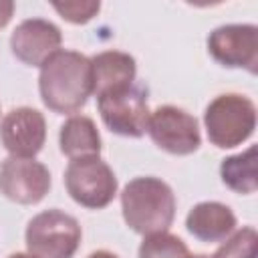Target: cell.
I'll list each match as a JSON object with an SVG mask.
<instances>
[{"mask_svg": "<svg viewBox=\"0 0 258 258\" xmlns=\"http://www.w3.org/2000/svg\"><path fill=\"white\" fill-rule=\"evenodd\" d=\"M46 139V121L38 109L16 107L0 121V141L10 157L34 159Z\"/></svg>", "mask_w": 258, "mask_h": 258, "instance_id": "cell-10", "label": "cell"}, {"mask_svg": "<svg viewBox=\"0 0 258 258\" xmlns=\"http://www.w3.org/2000/svg\"><path fill=\"white\" fill-rule=\"evenodd\" d=\"M8 258H34L32 254H24V252H16V254H10Z\"/></svg>", "mask_w": 258, "mask_h": 258, "instance_id": "cell-21", "label": "cell"}, {"mask_svg": "<svg viewBox=\"0 0 258 258\" xmlns=\"http://www.w3.org/2000/svg\"><path fill=\"white\" fill-rule=\"evenodd\" d=\"M38 93L54 113L71 115L83 109L93 95L91 58L77 50H56L40 64Z\"/></svg>", "mask_w": 258, "mask_h": 258, "instance_id": "cell-1", "label": "cell"}, {"mask_svg": "<svg viewBox=\"0 0 258 258\" xmlns=\"http://www.w3.org/2000/svg\"><path fill=\"white\" fill-rule=\"evenodd\" d=\"M14 14V2L12 0H0V28H4Z\"/></svg>", "mask_w": 258, "mask_h": 258, "instance_id": "cell-19", "label": "cell"}, {"mask_svg": "<svg viewBox=\"0 0 258 258\" xmlns=\"http://www.w3.org/2000/svg\"><path fill=\"white\" fill-rule=\"evenodd\" d=\"M208 52L216 62L228 69H244L250 75L258 71V26L222 24L208 36Z\"/></svg>", "mask_w": 258, "mask_h": 258, "instance_id": "cell-8", "label": "cell"}, {"mask_svg": "<svg viewBox=\"0 0 258 258\" xmlns=\"http://www.w3.org/2000/svg\"><path fill=\"white\" fill-rule=\"evenodd\" d=\"M50 189V171L44 163L24 157H6L0 165V194L10 202L32 206Z\"/></svg>", "mask_w": 258, "mask_h": 258, "instance_id": "cell-9", "label": "cell"}, {"mask_svg": "<svg viewBox=\"0 0 258 258\" xmlns=\"http://www.w3.org/2000/svg\"><path fill=\"white\" fill-rule=\"evenodd\" d=\"M204 125L212 145L232 149L248 141L256 129V105L240 93L214 97L204 111Z\"/></svg>", "mask_w": 258, "mask_h": 258, "instance_id": "cell-3", "label": "cell"}, {"mask_svg": "<svg viewBox=\"0 0 258 258\" xmlns=\"http://www.w3.org/2000/svg\"><path fill=\"white\" fill-rule=\"evenodd\" d=\"M58 145L62 155L71 159L91 157L101 153V135L95 121L87 115H71L58 131Z\"/></svg>", "mask_w": 258, "mask_h": 258, "instance_id": "cell-14", "label": "cell"}, {"mask_svg": "<svg viewBox=\"0 0 258 258\" xmlns=\"http://www.w3.org/2000/svg\"><path fill=\"white\" fill-rule=\"evenodd\" d=\"M121 212L125 224L141 236L167 232L175 218L173 189L153 175L135 177L121 191Z\"/></svg>", "mask_w": 258, "mask_h": 258, "instance_id": "cell-2", "label": "cell"}, {"mask_svg": "<svg viewBox=\"0 0 258 258\" xmlns=\"http://www.w3.org/2000/svg\"><path fill=\"white\" fill-rule=\"evenodd\" d=\"M97 107L105 127L121 137H143L147 133L149 103L147 87L133 83L121 89L107 91L97 97Z\"/></svg>", "mask_w": 258, "mask_h": 258, "instance_id": "cell-5", "label": "cell"}, {"mask_svg": "<svg viewBox=\"0 0 258 258\" xmlns=\"http://www.w3.org/2000/svg\"><path fill=\"white\" fill-rule=\"evenodd\" d=\"M185 228L200 242H224L236 230V214L222 202H200L187 212Z\"/></svg>", "mask_w": 258, "mask_h": 258, "instance_id": "cell-12", "label": "cell"}, {"mask_svg": "<svg viewBox=\"0 0 258 258\" xmlns=\"http://www.w3.org/2000/svg\"><path fill=\"white\" fill-rule=\"evenodd\" d=\"M220 177L226 187L236 194H254L258 189V171H256V145H250L246 151L224 157L220 165Z\"/></svg>", "mask_w": 258, "mask_h": 258, "instance_id": "cell-15", "label": "cell"}, {"mask_svg": "<svg viewBox=\"0 0 258 258\" xmlns=\"http://www.w3.org/2000/svg\"><path fill=\"white\" fill-rule=\"evenodd\" d=\"M28 254L34 258H73L79 250L83 230L71 214L52 208L36 214L24 232Z\"/></svg>", "mask_w": 258, "mask_h": 258, "instance_id": "cell-4", "label": "cell"}, {"mask_svg": "<svg viewBox=\"0 0 258 258\" xmlns=\"http://www.w3.org/2000/svg\"><path fill=\"white\" fill-rule=\"evenodd\" d=\"M147 133L159 149L171 155H191L202 145L198 119L175 105H161L151 111Z\"/></svg>", "mask_w": 258, "mask_h": 258, "instance_id": "cell-7", "label": "cell"}, {"mask_svg": "<svg viewBox=\"0 0 258 258\" xmlns=\"http://www.w3.org/2000/svg\"><path fill=\"white\" fill-rule=\"evenodd\" d=\"M137 62L129 52L103 50L91 56V79L93 95H103L113 89H121L135 83Z\"/></svg>", "mask_w": 258, "mask_h": 258, "instance_id": "cell-13", "label": "cell"}, {"mask_svg": "<svg viewBox=\"0 0 258 258\" xmlns=\"http://www.w3.org/2000/svg\"><path fill=\"white\" fill-rule=\"evenodd\" d=\"M87 258H119V256L113 254V252H109V250H95V252H91Z\"/></svg>", "mask_w": 258, "mask_h": 258, "instance_id": "cell-20", "label": "cell"}, {"mask_svg": "<svg viewBox=\"0 0 258 258\" xmlns=\"http://www.w3.org/2000/svg\"><path fill=\"white\" fill-rule=\"evenodd\" d=\"M64 187L83 208L103 210L117 196V177L99 155L71 159L64 169Z\"/></svg>", "mask_w": 258, "mask_h": 258, "instance_id": "cell-6", "label": "cell"}, {"mask_svg": "<svg viewBox=\"0 0 258 258\" xmlns=\"http://www.w3.org/2000/svg\"><path fill=\"white\" fill-rule=\"evenodd\" d=\"M212 258H258V234L252 226L236 230L224 240Z\"/></svg>", "mask_w": 258, "mask_h": 258, "instance_id": "cell-17", "label": "cell"}, {"mask_svg": "<svg viewBox=\"0 0 258 258\" xmlns=\"http://www.w3.org/2000/svg\"><path fill=\"white\" fill-rule=\"evenodd\" d=\"M60 28L44 18H26L10 34L12 54L28 67H40L50 54L60 50Z\"/></svg>", "mask_w": 258, "mask_h": 258, "instance_id": "cell-11", "label": "cell"}, {"mask_svg": "<svg viewBox=\"0 0 258 258\" xmlns=\"http://www.w3.org/2000/svg\"><path fill=\"white\" fill-rule=\"evenodd\" d=\"M185 242L169 232H157L143 238L137 250V258H189Z\"/></svg>", "mask_w": 258, "mask_h": 258, "instance_id": "cell-16", "label": "cell"}, {"mask_svg": "<svg viewBox=\"0 0 258 258\" xmlns=\"http://www.w3.org/2000/svg\"><path fill=\"white\" fill-rule=\"evenodd\" d=\"M189 258H212V256H208V254H196V256H189Z\"/></svg>", "mask_w": 258, "mask_h": 258, "instance_id": "cell-22", "label": "cell"}, {"mask_svg": "<svg viewBox=\"0 0 258 258\" xmlns=\"http://www.w3.org/2000/svg\"><path fill=\"white\" fill-rule=\"evenodd\" d=\"M52 8L67 22L87 24L101 10V2L99 0H64V2H52Z\"/></svg>", "mask_w": 258, "mask_h": 258, "instance_id": "cell-18", "label": "cell"}]
</instances>
